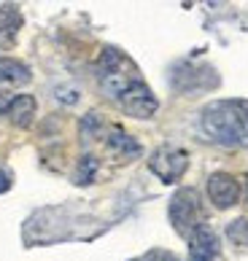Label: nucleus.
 Returning <instances> with one entry per match:
<instances>
[{
    "label": "nucleus",
    "instance_id": "9",
    "mask_svg": "<svg viewBox=\"0 0 248 261\" xmlns=\"http://www.w3.org/2000/svg\"><path fill=\"white\" fill-rule=\"evenodd\" d=\"M6 116L11 119L14 127H30L33 124V116H35V97L33 94H19V97L11 100V105H8Z\"/></svg>",
    "mask_w": 248,
    "mask_h": 261
},
{
    "label": "nucleus",
    "instance_id": "7",
    "mask_svg": "<svg viewBox=\"0 0 248 261\" xmlns=\"http://www.w3.org/2000/svg\"><path fill=\"white\" fill-rule=\"evenodd\" d=\"M218 248H221L218 234L208 224H200L189 240V261H213L218 256Z\"/></svg>",
    "mask_w": 248,
    "mask_h": 261
},
{
    "label": "nucleus",
    "instance_id": "5",
    "mask_svg": "<svg viewBox=\"0 0 248 261\" xmlns=\"http://www.w3.org/2000/svg\"><path fill=\"white\" fill-rule=\"evenodd\" d=\"M119 102H121V108L130 116H135V119H151L159 108L154 92H151L143 81H135L132 86H127V89L119 94Z\"/></svg>",
    "mask_w": 248,
    "mask_h": 261
},
{
    "label": "nucleus",
    "instance_id": "3",
    "mask_svg": "<svg viewBox=\"0 0 248 261\" xmlns=\"http://www.w3.org/2000/svg\"><path fill=\"white\" fill-rule=\"evenodd\" d=\"M170 224L178 234L192 237L200 226V197L194 189H181L170 199Z\"/></svg>",
    "mask_w": 248,
    "mask_h": 261
},
{
    "label": "nucleus",
    "instance_id": "17",
    "mask_svg": "<svg viewBox=\"0 0 248 261\" xmlns=\"http://www.w3.org/2000/svg\"><path fill=\"white\" fill-rule=\"evenodd\" d=\"M245 183H243V199L248 202V172H245V178H243Z\"/></svg>",
    "mask_w": 248,
    "mask_h": 261
},
{
    "label": "nucleus",
    "instance_id": "6",
    "mask_svg": "<svg viewBox=\"0 0 248 261\" xmlns=\"http://www.w3.org/2000/svg\"><path fill=\"white\" fill-rule=\"evenodd\" d=\"M208 197L216 207H232L237 205V199H240V186H237V180L232 175H227V172H213L211 178H208Z\"/></svg>",
    "mask_w": 248,
    "mask_h": 261
},
{
    "label": "nucleus",
    "instance_id": "4",
    "mask_svg": "<svg viewBox=\"0 0 248 261\" xmlns=\"http://www.w3.org/2000/svg\"><path fill=\"white\" fill-rule=\"evenodd\" d=\"M148 167L159 180L176 183L189 167V153L181 151V148H173V146H162V148H157L154 153H151Z\"/></svg>",
    "mask_w": 248,
    "mask_h": 261
},
{
    "label": "nucleus",
    "instance_id": "15",
    "mask_svg": "<svg viewBox=\"0 0 248 261\" xmlns=\"http://www.w3.org/2000/svg\"><path fill=\"white\" fill-rule=\"evenodd\" d=\"M11 189V172L8 170H0V194H3V191H8Z\"/></svg>",
    "mask_w": 248,
    "mask_h": 261
},
{
    "label": "nucleus",
    "instance_id": "14",
    "mask_svg": "<svg viewBox=\"0 0 248 261\" xmlns=\"http://www.w3.org/2000/svg\"><path fill=\"white\" fill-rule=\"evenodd\" d=\"M140 261H176V256L167 253V250H151V253L146 258H140Z\"/></svg>",
    "mask_w": 248,
    "mask_h": 261
},
{
    "label": "nucleus",
    "instance_id": "12",
    "mask_svg": "<svg viewBox=\"0 0 248 261\" xmlns=\"http://www.w3.org/2000/svg\"><path fill=\"white\" fill-rule=\"evenodd\" d=\"M94 175H97V159L94 156H81L79 167H76V183L87 186V183L94 180Z\"/></svg>",
    "mask_w": 248,
    "mask_h": 261
},
{
    "label": "nucleus",
    "instance_id": "16",
    "mask_svg": "<svg viewBox=\"0 0 248 261\" xmlns=\"http://www.w3.org/2000/svg\"><path fill=\"white\" fill-rule=\"evenodd\" d=\"M11 100H14V97H8V92L0 89V113H6V111H8V105H11Z\"/></svg>",
    "mask_w": 248,
    "mask_h": 261
},
{
    "label": "nucleus",
    "instance_id": "11",
    "mask_svg": "<svg viewBox=\"0 0 248 261\" xmlns=\"http://www.w3.org/2000/svg\"><path fill=\"white\" fill-rule=\"evenodd\" d=\"M30 81V67L19 60H0V84H27Z\"/></svg>",
    "mask_w": 248,
    "mask_h": 261
},
{
    "label": "nucleus",
    "instance_id": "8",
    "mask_svg": "<svg viewBox=\"0 0 248 261\" xmlns=\"http://www.w3.org/2000/svg\"><path fill=\"white\" fill-rule=\"evenodd\" d=\"M108 151L116 153L119 159H135V156H140V143L132 138V135H127L124 129L113 127L108 132Z\"/></svg>",
    "mask_w": 248,
    "mask_h": 261
},
{
    "label": "nucleus",
    "instance_id": "10",
    "mask_svg": "<svg viewBox=\"0 0 248 261\" xmlns=\"http://www.w3.org/2000/svg\"><path fill=\"white\" fill-rule=\"evenodd\" d=\"M19 30H22V14H19V8L11 3L0 6V41L11 43Z\"/></svg>",
    "mask_w": 248,
    "mask_h": 261
},
{
    "label": "nucleus",
    "instance_id": "13",
    "mask_svg": "<svg viewBox=\"0 0 248 261\" xmlns=\"http://www.w3.org/2000/svg\"><path fill=\"white\" fill-rule=\"evenodd\" d=\"M227 237H230L235 245H248V218H235L232 224L227 226Z\"/></svg>",
    "mask_w": 248,
    "mask_h": 261
},
{
    "label": "nucleus",
    "instance_id": "1",
    "mask_svg": "<svg viewBox=\"0 0 248 261\" xmlns=\"http://www.w3.org/2000/svg\"><path fill=\"white\" fill-rule=\"evenodd\" d=\"M200 129L208 140L227 148L248 146V105L237 100L211 102L200 116Z\"/></svg>",
    "mask_w": 248,
    "mask_h": 261
},
{
    "label": "nucleus",
    "instance_id": "2",
    "mask_svg": "<svg viewBox=\"0 0 248 261\" xmlns=\"http://www.w3.org/2000/svg\"><path fill=\"white\" fill-rule=\"evenodd\" d=\"M97 79H100L103 92H106L108 97H116V100H119V94L127 89V86L140 81L135 75L132 62L119 49H103L100 60H97Z\"/></svg>",
    "mask_w": 248,
    "mask_h": 261
}]
</instances>
